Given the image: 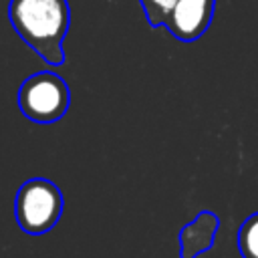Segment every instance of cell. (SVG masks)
<instances>
[{"mask_svg": "<svg viewBox=\"0 0 258 258\" xmlns=\"http://www.w3.org/2000/svg\"><path fill=\"white\" fill-rule=\"evenodd\" d=\"M139 2H141V8H143L145 18H147L151 28L163 26V20H165L167 12L175 4V0H139Z\"/></svg>", "mask_w": 258, "mask_h": 258, "instance_id": "52a82bcc", "label": "cell"}, {"mask_svg": "<svg viewBox=\"0 0 258 258\" xmlns=\"http://www.w3.org/2000/svg\"><path fill=\"white\" fill-rule=\"evenodd\" d=\"M214 10L216 0H175L163 28L181 42H194L210 28Z\"/></svg>", "mask_w": 258, "mask_h": 258, "instance_id": "277c9868", "label": "cell"}, {"mask_svg": "<svg viewBox=\"0 0 258 258\" xmlns=\"http://www.w3.org/2000/svg\"><path fill=\"white\" fill-rule=\"evenodd\" d=\"M8 18L16 34L48 64L64 62V36L71 24L67 0H10Z\"/></svg>", "mask_w": 258, "mask_h": 258, "instance_id": "6da1fadb", "label": "cell"}, {"mask_svg": "<svg viewBox=\"0 0 258 258\" xmlns=\"http://www.w3.org/2000/svg\"><path fill=\"white\" fill-rule=\"evenodd\" d=\"M14 216L18 228L26 234L40 236L50 232L62 216V191L44 177L24 181L14 200Z\"/></svg>", "mask_w": 258, "mask_h": 258, "instance_id": "7a4b0ae2", "label": "cell"}, {"mask_svg": "<svg viewBox=\"0 0 258 258\" xmlns=\"http://www.w3.org/2000/svg\"><path fill=\"white\" fill-rule=\"evenodd\" d=\"M238 250L242 258H258V212L242 222L238 230Z\"/></svg>", "mask_w": 258, "mask_h": 258, "instance_id": "8992f818", "label": "cell"}, {"mask_svg": "<svg viewBox=\"0 0 258 258\" xmlns=\"http://www.w3.org/2000/svg\"><path fill=\"white\" fill-rule=\"evenodd\" d=\"M220 228V218L212 212H200L179 232V258H198L212 248Z\"/></svg>", "mask_w": 258, "mask_h": 258, "instance_id": "5b68a950", "label": "cell"}, {"mask_svg": "<svg viewBox=\"0 0 258 258\" xmlns=\"http://www.w3.org/2000/svg\"><path fill=\"white\" fill-rule=\"evenodd\" d=\"M71 105L67 81L52 73L40 71L24 79L18 89V109L34 123H54L64 117Z\"/></svg>", "mask_w": 258, "mask_h": 258, "instance_id": "3957f363", "label": "cell"}]
</instances>
